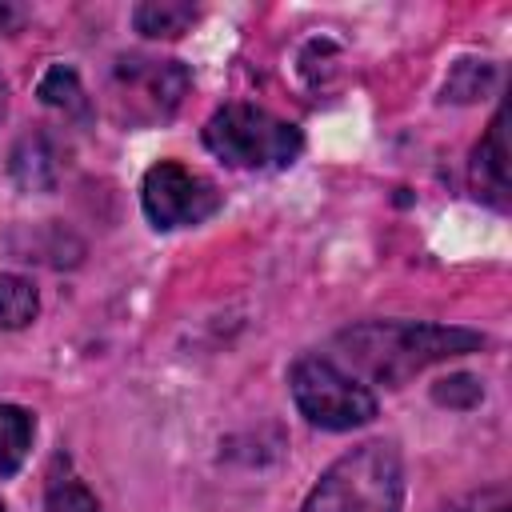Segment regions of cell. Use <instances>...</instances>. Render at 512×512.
<instances>
[{
    "label": "cell",
    "instance_id": "cell-15",
    "mask_svg": "<svg viewBox=\"0 0 512 512\" xmlns=\"http://www.w3.org/2000/svg\"><path fill=\"white\" fill-rule=\"evenodd\" d=\"M432 396H436V404L468 408V404H476V400H480V384H476L472 376H448V380H440V384L432 388Z\"/></svg>",
    "mask_w": 512,
    "mask_h": 512
},
{
    "label": "cell",
    "instance_id": "cell-17",
    "mask_svg": "<svg viewBox=\"0 0 512 512\" xmlns=\"http://www.w3.org/2000/svg\"><path fill=\"white\" fill-rule=\"evenodd\" d=\"M28 20V8L20 4H0V32H16Z\"/></svg>",
    "mask_w": 512,
    "mask_h": 512
},
{
    "label": "cell",
    "instance_id": "cell-5",
    "mask_svg": "<svg viewBox=\"0 0 512 512\" xmlns=\"http://www.w3.org/2000/svg\"><path fill=\"white\" fill-rule=\"evenodd\" d=\"M188 92V68L180 60L120 56L108 76V104L128 124L168 120Z\"/></svg>",
    "mask_w": 512,
    "mask_h": 512
},
{
    "label": "cell",
    "instance_id": "cell-7",
    "mask_svg": "<svg viewBox=\"0 0 512 512\" xmlns=\"http://www.w3.org/2000/svg\"><path fill=\"white\" fill-rule=\"evenodd\" d=\"M472 192L476 200L492 204V208H508V196H512V184H508V108H500L484 132V140L476 144L472 152Z\"/></svg>",
    "mask_w": 512,
    "mask_h": 512
},
{
    "label": "cell",
    "instance_id": "cell-2",
    "mask_svg": "<svg viewBox=\"0 0 512 512\" xmlns=\"http://www.w3.org/2000/svg\"><path fill=\"white\" fill-rule=\"evenodd\" d=\"M404 464L396 444L368 440L344 452L308 492L300 512H400Z\"/></svg>",
    "mask_w": 512,
    "mask_h": 512
},
{
    "label": "cell",
    "instance_id": "cell-1",
    "mask_svg": "<svg viewBox=\"0 0 512 512\" xmlns=\"http://www.w3.org/2000/svg\"><path fill=\"white\" fill-rule=\"evenodd\" d=\"M484 348V336L452 324H416V320H372L352 324L336 336V356L356 376L400 388L432 364Z\"/></svg>",
    "mask_w": 512,
    "mask_h": 512
},
{
    "label": "cell",
    "instance_id": "cell-12",
    "mask_svg": "<svg viewBox=\"0 0 512 512\" xmlns=\"http://www.w3.org/2000/svg\"><path fill=\"white\" fill-rule=\"evenodd\" d=\"M496 84V64L488 60H456L448 80H444V100H456V104H472V100H484Z\"/></svg>",
    "mask_w": 512,
    "mask_h": 512
},
{
    "label": "cell",
    "instance_id": "cell-16",
    "mask_svg": "<svg viewBox=\"0 0 512 512\" xmlns=\"http://www.w3.org/2000/svg\"><path fill=\"white\" fill-rule=\"evenodd\" d=\"M468 512H512V500H508L504 488H492V492H484V496L476 500V508H468Z\"/></svg>",
    "mask_w": 512,
    "mask_h": 512
},
{
    "label": "cell",
    "instance_id": "cell-10",
    "mask_svg": "<svg viewBox=\"0 0 512 512\" xmlns=\"http://www.w3.org/2000/svg\"><path fill=\"white\" fill-rule=\"evenodd\" d=\"M32 432H36V420L28 408L0 404V476H12L24 464L32 448Z\"/></svg>",
    "mask_w": 512,
    "mask_h": 512
},
{
    "label": "cell",
    "instance_id": "cell-8",
    "mask_svg": "<svg viewBox=\"0 0 512 512\" xmlns=\"http://www.w3.org/2000/svg\"><path fill=\"white\" fill-rule=\"evenodd\" d=\"M12 180L24 188V192H52L56 188V176H60V160H56V148L48 136H24L12 152Z\"/></svg>",
    "mask_w": 512,
    "mask_h": 512
},
{
    "label": "cell",
    "instance_id": "cell-6",
    "mask_svg": "<svg viewBox=\"0 0 512 512\" xmlns=\"http://www.w3.org/2000/svg\"><path fill=\"white\" fill-rule=\"evenodd\" d=\"M140 204H144V216L152 220V228L172 232V228H192V224L208 220L220 208V192L212 180L196 176L192 168H184L176 160H160L144 172Z\"/></svg>",
    "mask_w": 512,
    "mask_h": 512
},
{
    "label": "cell",
    "instance_id": "cell-3",
    "mask_svg": "<svg viewBox=\"0 0 512 512\" xmlns=\"http://www.w3.org/2000/svg\"><path fill=\"white\" fill-rule=\"evenodd\" d=\"M204 144L212 156H220L232 168L272 172V168H288L300 156L304 136L296 124H288L256 104H224L208 116Z\"/></svg>",
    "mask_w": 512,
    "mask_h": 512
},
{
    "label": "cell",
    "instance_id": "cell-19",
    "mask_svg": "<svg viewBox=\"0 0 512 512\" xmlns=\"http://www.w3.org/2000/svg\"><path fill=\"white\" fill-rule=\"evenodd\" d=\"M0 512H4V504H0Z\"/></svg>",
    "mask_w": 512,
    "mask_h": 512
},
{
    "label": "cell",
    "instance_id": "cell-14",
    "mask_svg": "<svg viewBox=\"0 0 512 512\" xmlns=\"http://www.w3.org/2000/svg\"><path fill=\"white\" fill-rule=\"evenodd\" d=\"M44 512H100V504L76 476H52Z\"/></svg>",
    "mask_w": 512,
    "mask_h": 512
},
{
    "label": "cell",
    "instance_id": "cell-18",
    "mask_svg": "<svg viewBox=\"0 0 512 512\" xmlns=\"http://www.w3.org/2000/svg\"><path fill=\"white\" fill-rule=\"evenodd\" d=\"M0 116H4V84H0Z\"/></svg>",
    "mask_w": 512,
    "mask_h": 512
},
{
    "label": "cell",
    "instance_id": "cell-11",
    "mask_svg": "<svg viewBox=\"0 0 512 512\" xmlns=\"http://www.w3.org/2000/svg\"><path fill=\"white\" fill-rule=\"evenodd\" d=\"M40 312V296L32 288L28 276H16V272H4L0 276V328H28Z\"/></svg>",
    "mask_w": 512,
    "mask_h": 512
},
{
    "label": "cell",
    "instance_id": "cell-4",
    "mask_svg": "<svg viewBox=\"0 0 512 512\" xmlns=\"http://www.w3.org/2000/svg\"><path fill=\"white\" fill-rule=\"evenodd\" d=\"M288 388L304 420L328 432H348L376 416V396L328 356H300L288 372Z\"/></svg>",
    "mask_w": 512,
    "mask_h": 512
},
{
    "label": "cell",
    "instance_id": "cell-13",
    "mask_svg": "<svg viewBox=\"0 0 512 512\" xmlns=\"http://www.w3.org/2000/svg\"><path fill=\"white\" fill-rule=\"evenodd\" d=\"M40 100L52 104V108H64V112H84V88H80V76L76 68L68 64H52L40 80Z\"/></svg>",
    "mask_w": 512,
    "mask_h": 512
},
{
    "label": "cell",
    "instance_id": "cell-9",
    "mask_svg": "<svg viewBox=\"0 0 512 512\" xmlns=\"http://www.w3.org/2000/svg\"><path fill=\"white\" fill-rule=\"evenodd\" d=\"M196 4H180V0H148L132 8V24L136 32L152 36V40H176L180 32H188L196 24Z\"/></svg>",
    "mask_w": 512,
    "mask_h": 512
}]
</instances>
